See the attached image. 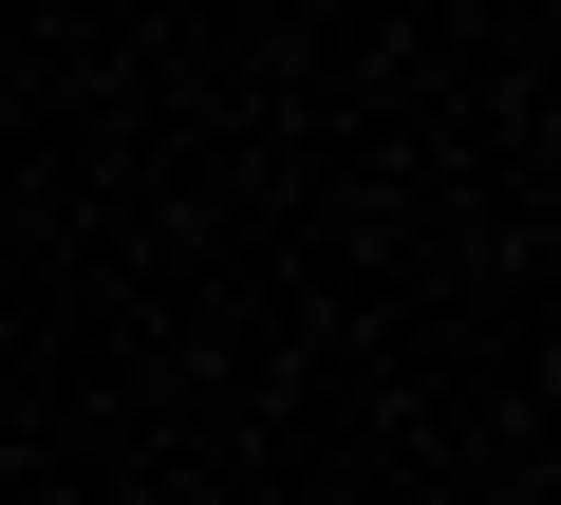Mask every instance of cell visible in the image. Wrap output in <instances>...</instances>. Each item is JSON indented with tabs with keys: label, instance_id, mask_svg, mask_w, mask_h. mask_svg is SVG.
I'll return each instance as SVG.
<instances>
[]
</instances>
